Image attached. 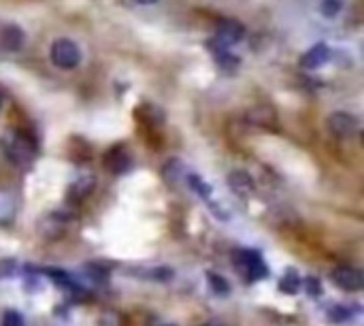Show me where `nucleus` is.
Listing matches in <instances>:
<instances>
[{
  "label": "nucleus",
  "instance_id": "1",
  "mask_svg": "<svg viewBox=\"0 0 364 326\" xmlns=\"http://www.w3.org/2000/svg\"><path fill=\"white\" fill-rule=\"evenodd\" d=\"M3 154L18 169H30L36 160V145L22 133H7L3 137Z\"/></svg>",
  "mask_w": 364,
  "mask_h": 326
},
{
  "label": "nucleus",
  "instance_id": "2",
  "mask_svg": "<svg viewBox=\"0 0 364 326\" xmlns=\"http://www.w3.org/2000/svg\"><path fill=\"white\" fill-rule=\"evenodd\" d=\"M196 194H198V198L206 205V207H209V211L218 217V220L220 222H228L230 220V217H232V213H230V209L218 198V194H216V190L209 186V184H206L200 175H196V173H190L188 175V182H186Z\"/></svg>",
  "mask_w": 364,
  "mask_h": 326
},
{
  "label": "nucleus",
  "instance_id": "3",
  "mask_svg": "<svg viewBox=\"0 0 364 326\" xmlns=\"http://www.w3.org/2000/svg\"><path fill=\"white\" fill-rule=\"evenodd\" d=\"M49 58L58 69L62 71H73L81 64V49L75 41L71 39H58L51 43Z\"/></svg>",
  "mask_w": 364,
  "mask_h": 326
},
{
  "label": "nucleus",
  "instance_id": "4",
  "mask_svg": "<svg viewBox=\"0 0 364 326\" xmlns=\"http://www.w3.org/2000/svg\"><path fill=\"white\" fill-rule=\"evenodd\" d=\"M237 266L243 271V276L249 282H260L269 276V266L255 252H239L237 254Z\"/></svg>",
  "mask_w": 364,
  "mask_h": 326
},
{
  "label": "nucleus",
  "instance_id": "5",
  "mask_svg": "<svg viewBox=\"0 0 364 326\" xmlns=\"http://www.w3.org/2000/svg\"><path fill=\"white\" fill-rule=\"evenodd\" d=\"M330 278H332V284L341 288L343 292H360L364 286L362 273L354 266H337Z\"/></svg>",
  "mask_w": 364,
  "mask_h": 326
},
{
  "label": "nucleus",
  "instance_id": "6",
  "mask_svg": "<svg viewBox=\"0 0 364 326\" xmlns=\"http://www.w3.org/2000/svg\"><path fill=\"white\" fill-rule=\"evenodd\" d=\"M326 126H328L330 135H335L337 139H349L358 133V120H356V116H351L347 111L330 114L326 120Z\"/></svg>",
  "mask_w": 364,
  "mask_h": 326
},
{
  "label": "nucleus",
  "instance_id": "7",
  "mask_svg": "<svg viewBox=\"0 0 364 326\" xmlns=\"http://www.w3.org/2000/svg\"><path fill=\"white\" fill-rule=\"evenodd\" d=\"M245 36V28L243 24H239L237 20H226L218 26V32H216V41L222 45V47H232L237 43H241Z\"/></svg>",
  "mask_w": 364,
  "mask_h": 326
},
{
  "label": "nucleus",
  "instance_id": "8",
  "mask_svg": "<svg viewBox=\"0 0 364 326\" xmlns=\"http://www.w3.org/2000/svg\"><path fill=\"white\" fill-rule=\"evenodd\" d=\"M330 60V49L324 45V43H318L314 45L309 51L302 53V58H300V64L309 71H316L320 67H324L326 62Z\"/></svg>",
  "mask_w": 364,
  "mask_h": 326
},
{
  "label": "nucleus",
  "instance_id": "9",
  "mask_svg": "<svg viewBox=\"0 0 364 326\" xmlns=\"http://www.w3.org/2000/svg\"><path fill=\"white\" fill-rule=\"evenodd\" d=\"M105 165H107V169H109L111 173L122 175V173H126V171L130 169L132 160H130V154H128L122 145H118V147H113V149L107 151Z\"/></svg>",
  "mask_w": 364,
  "mask_h": 326
},
{
  "label": "nucleus",
  "instance_id": "10",
  "mask_svg": "<svg viewBox=\"0 0 364 326\" xmlns=\"http://www.w3.org/2000/svg\"><path fill=\"white\" fill-rule=\"evenodd\" d=\"M228 188H230L237 196H241V198L251 196V194L255 192L253 177H251L247 171H232V173L228 175Z\"/></svg>",
  "mask_w": 364,
  "mask_h": 326
},
{
  "label": "nucleus",
  "instance_id": "11",
  "mask_svg": "<svg viewBox=\"0 0 364 326\" xmlns=\"http://www.w3.org/2000/svg\"><path fill=\"white\" fill-rule=\"evenodd\" d=\"M64 229H66V222L60 213H49L45 215L43 220L38 222V233L47 239H58L64 235Z\"/></svg>",
  "mask_w": 364,
  "mask_h": 326
},
{
  "label": "nucleus",
  "instance_id": "12",
  "mask_svg": "<svg viewBox=\"0 0 364 326\" xmlns=\"http://www.w3.org/2000/svg\"><path fill=\"white\" fill-rule=\"evenodd\" d=\"M24 39L26 36H24L22 28L15 24H9L3 28V32H0V47L7 49V51H18V49H22Z\"/></svg>",
  "mask_w": 364,
  "mask_h": 326
},
{
  "label": "nucleus",
  "instance_id": "13",
  "mask_svg": "<svg viewBox=\"0 0 364 326\" xmlns=\"http://www.w3.org/2000/svg\"><path fill=\"white\" fill-rule=\"evenodd\" d=\"M18 215V201L11 192L0 190V226H9L13 224Z\"/></svg>",
  "mask_w": 364,
  "mask_h": 326
},
{
  "label": "nucleus",
  "instance_id": "14",
  "mask_svg": "<svg viewBox=\"0 0 364 326\" xmlns=\"http://www.w3.org/2000/svg\"><path fill=\"white\" fill-rule=\"evenodd\" d=\"M164 179L171 184V186H183L186 182H188V175H190V171H188V167L183 165L181 160H171L169 165L164 167Z\"/></svg>",
  "mask_w": 364,
  "mask_h": 326
},
{
  "label": "nucleus",
  "instance_id": "15",
  "mask_svg": "<svg viewBox=\"0 0 364 326\" xmlns=\"http://www.w3.org/2000/svg\"><path fill=\"white\" fill-rule=\"evenodd\" d=\"M94 186H96V177L92 173H81L71 184V194L73 196H79V198H85L94 190Z\"/></svg>",
  "mask_w": 364,
  "mask_h": 326
},
{
  "label": "nucleus",
  "instance_id": "16",
  "mask_svg": "<svg viewBox=\"0 0 364 326\" xmlns=\"http://www.w3.org/2000/svg\"><path fill=\"white\" fill-rule=\"evenodd\" d=\"M279 290L286 294H296L300 290V276L296 273L294 269H288L286 276L279 280Z\"/></svg>",
  "mask_w": 364,
  "mask_h": 326
},
{
  "label": "nucleus",
  "instance_id": "17",
  "mask_svg": "<svg viewBox=\"0 0 364 326\" xmlns=\"http://www.w3.org/2000/svg\"><path fill=\"white\" fill-rule=\"evenodd\" d=\"M206 282H209V288H211L218 297H228V294H230V284H228V280H224L220 273H206Z\"/></svg>",
  "mask_w": 364,
  "mask_h": 326
},
{
  "label": "nucleus",
  "instance_id": "18",
  "mask_svg": "<svg viewBox=\"0 0 364 326\" xmlns=\"http://www.w3.org/2000/svg\"><path fill=\"white\" fill-rule=\"evenodd\" d=\"M351 307H347V305H332V307H328V313H326V318L330 320V322H347V320H351Z\"/></svg>",
  "mask_w": 364,
  "mask_h": 326
},
{
  "label": "nucleus",
  "instance_id": "19",
  "mask_svg": "<svg viewBox=\"0 0 364 326\" xmlns=\"http://www.w3.org/2000/svg\"><path fill=\"white\" fill-rule=\"evenodd\" d=\"M3 326H26V320L18 309H5L3 311Z\"/></svg>",
  "mask_w": 364,
  "mask_h": 326
},
{
  "label": "nucleus",
  "instance_id": "20",
  "mask_svg": "<svg viewBox=\"0 0 364 326\" xmlns=\"http://www.w3.org/2000/svg\"><path fill=\"white\" fill-rule=\"evenodd\" d=\"M341 7H343L341 0H322L320 3V11L324 18H335L341 11Z\"/></svg>",
  "mask_w": 364,
  "mask_h": 326
},
{
  "label": "nucleus",
  "instance_id": "21",
  "mask_svg": "<svg viewBox=\"0 0 364 326\" xmlns=\"http://www.w3.org/2000/svg\"><path fill=\"white\" fill-rule=\"evenodd\" d=\"M98 326H122V320L115 311H105L98 318Z\"/></svg>",
  "mask_w": 364,
  "mask_h": 326
},
{
  "label": "nucleus",
  "instance_id": "22",
  "mask_svg": "<svg viewBox=\"0 0 364 326\" xmlns=\"http://www.w3.org/2000/svg\"><path fill=\"white\" fill-rule=\"evenodd\" d=\"M15 269H18V264H15V260H0V280H5V278H11L13 273H15Z\"/></svg>",
  "mask_w": 364,
  "mask_h": 326
},
{
  "label": "nucleus",
  "instance_id": "23",
  "mask_svg": "<svg viewBox=\"0 0 364 326\" xmlns=\"http://www.w3.org/2000/svg\"><path fill=\"white\" fill-rule=\"evenodd\" d=\"M307 290H309V294H320V282L316 280V278H309L307 280Z\"/></svg>",
  "mask_w": 364,
  "mask_h": 326
},
{
  "label": "nucleus",
  "instance_id": "24",
  "mask_svg": "<svg viewBox=\"0 0 364 326\" xmlns=\"http://www.w3.org/2000/svg\"><path fill=\"white\" fill-rule=\"evenodd\" d=\"M136 5H143V7H147V5H155V3H160V0H134Z\"/></svg>",
  "mask_w": 364,
  "mask_h": 326
},
{
  "label": "nucleus",
  "instance_id": "25",
  "mask_svg": "<svg viewBox=\"0 0 364 326\" xmlns=\"http://www.w3.org/2000/svg\"><path fill=\"white\" fill-rule=\"evenodd\" d=\"M149 326H173V324H169V322H162V320H151V322H149Z\"/></svg>",
  "mask_w": 364,
  "mask_h": 326
},
{
  "label": "nucleus",
  "instance_id": "26",
  "mask_svg": "<svg viewBox=\"0 0 364 326\" xmlns=\"http://www.w3.org/2000/svg\"><path fill=\"white\" fill-rule=\"evenodd\" d=\"M204 326H222L220 322H209V324H204Z\"/></svg>",
  "mask_w": 364,
  "mask_h": 326
},
{
  "label": "nucleus",
  "instance_id": "27",
  "mask_svg": "<svg viewBox=\"0 0 364 326\" xmlns=\"http://www.w3.org/2000/svg\"><path fill=\"white\" fill-rule=\"evenodd\" d=\"M0 109H3V96H0Z\"/></svg>",
  "mask_w": 364,
  "mask_h": 326
}]
</instances>
